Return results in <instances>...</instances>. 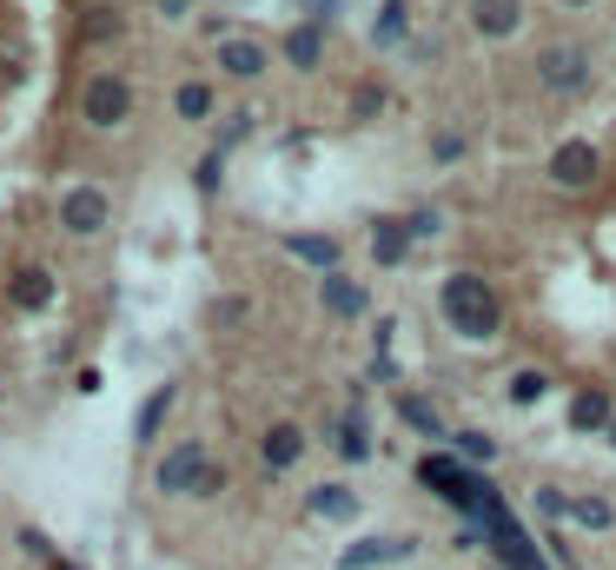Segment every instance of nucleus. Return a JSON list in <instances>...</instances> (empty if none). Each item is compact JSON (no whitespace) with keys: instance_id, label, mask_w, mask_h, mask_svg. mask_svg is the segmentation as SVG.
Listing matches in <instances>:
<instances>
[{"instance_id":"cd10ccee","label":"nucleus","mask_w":616,"mask_h":570,"mask_svg":"<svg viewBox=\"0 0 616 570\" xmlns=\"http://www.w3.org/2000/svg\"><path fill=\"white\" fill-rule=\"evenodd\" d=\"M226 153H232V146H219V140H213V153L200 159V193H213V186H219V167H226Z\"/></svg>"},{"instance_id":"1a4fd4ad","label":"nucleus","mask_w":616,"mask_h":570,"mask_svg":"<svg viewBox=\"0 0 616 570\" xmlns=\"http://www.w3.org/2000/svg\"><path fill=\"white\" fill-rule=\"evenodd\" d=\"M418 550V537H359L338 550V570H378V563H404Z\"/></svg>"},{"instance_id":"20e7f679","label":"nucleus","mask_w":616,"mask_h":570,"mask_svg":"<svg viewBox=\"0 0 616 570\" xmlns=\"http://www.w3.org/2000/svg\"><path fill=\"white\" fill-rule=\"evenodd\" d=\"M538 80H544L551 94H583V87H590V53H583L577 40L544 47V53H538Z\"/></svg>"},{"instance_id":"9d476101","label":"nucleus","mask_w":616,"mask_h":570,"mask_svg":"<svg viewBox=\"0 0 616 570\" xmlns=\"http://www.w3.org/2000/svg\"><path fill=\"white\" fill-rule=\"evenodd\" d=\"M305 511L325 518V524H351L365 505H359V492H351V484H312V492H305Z\"/></svg>"},{"instance_id":"4468645a","label":"nucleus","mask_w":616,"mask_h":570,"mask_svg":"<svg viewBox=\"0 0 616 570\" xmlns=\"http://www.w3.org/2000/svg\"><path fill=\"white\" fill-rule=\"evenodd\" d=\"M14 305L21 312H47L53 305V272L47 266H21L14 272Z\"/></svg>"},{"instance_id":"9b49d317","label":"nucleus","mask_w":616,"mask_h":570,"mask_svg":"<svg viewBox=\"0 0 616 570\" xmlns=\"http://www.w3.org/2000/svg\"><path fill=\"white\" fill-rule=\"evenodd\" d=\"M471 27L484 40H510L523 27V0H471Z\"/></svg>"},{"instance_id":"f03ea898","label":"nucleus","mask_w":616,"mask_h":570,"mask_svg":"<svg viewBox=\"0 0 616 570\" xmlns=\"http://www.w3.org/2000/svg\"><path fill=\"white\" fill-rule=\"evenodd\" d=\"M437 312H445L458 339H497V325H504V305H497L491 279H478V272H451L445 292H437Z\"/></svg>"},{"instance_id":"4be33fe9","label":"nucleus","mask_w":616,"mask_h":570,"mask_svg":"<svg viewBox=\"0 0 616 570\" xmlns=\"http://www.w3.org/2000/svg\"><path fill=\"white\" fill-rule=\"evenodd\" d=\"M338 458H345V464H365V458H372V432H365V419H359V412H351V419L338 425Z\"/></svg>"},{"instance_id":"ddd939ff","label":"nucleus","mask_w":616,"mask_h":570,"mask_svg":"<svg viewBox=\"0 0 616 570\" xmlns=\"http://www.w3.org/2000/svg\"><path fill=\"white\" fill-rule=\"evenodd\" d=\"M318 299H325V312H331V318H365V305H372V292H365L359 279H345V272H331Z\"/></svg>"},{"instance_id":"2f4dec72","label":"nucleus","mask_w":616,"mask_h":570,"mask_svg":"<svg viewBox=\"0 0 616 570\" xmlns=\"http://www.w3.org/2000/svg\"><path fill=\"white\" fill-rule=\"evenodd\" d=\"M538 511H544V518H570V505H564L557 484H544V492H538Z\"/></svg>"},{"instance_id":"5701e85b","label":"nucleus","mask_w":616,"mask_h":570,"mask_svg":"<svg viewBox=\"0 0 616 570\" xmlns=\"http://www.w3.org/2000/svg\"><path fill=\"white\" fill-rule=\"evenodd\" d=\"M398 419H404L411 432H424V438H451V432H445V419H437L424 398H398Z\"/></svg>"},{"instance_id":"aec40b11","label":"nucleus","mask_w":616,"mask_h":570,"mask_svg":"<svg viewBox=\"0 0 616 570\" xmlns=\"http://www.w3.org/2000/svg\"><path fill=\"white\" fill-rule=\"evenodd\" d=\"M609 419H616V404H609L603 391H583V398L570 404V425H577V432H609Z\"/></svg>"},{"instance_id":"0eeeda50","label":"nucleus","mask_w":616,"mask_h":570,"mask_svg":"<svg viewBox=\"0 0 616 570\" xmlns=\"http://www.w3.org/2000/svg\"><path fill=\"white\" fill-rule=\"evenodd\" d=\"M596 173H603V159H596V146H590V140H564V146L551 153V180H557L564 193L596 186Z\"/></svg>"},{"instance_id":"f704fd0d","label":"nucleus","mask_w":616,"mask_h":570,"mask_svg":"<svg viewBox=\"0 0 616 570\" xmlns=\"http://www.w3.org/2000/svg\"><path fill=\"white\" fill-rule=\"evenodd\" d=\"M53 570H80V563H67V557H60V563H53Z\"/></svg>"},{"instance_id":"2eb2a0df","label":"nucleus","mask_w":616,"mask_h":570,"mask_svg":"<svg viewBox=\"0 0 616 570\" xmlns=\"http://www.w3.org/2000/svg\"><path fill=\"white\" fill-rule=\"evenodd\" d=\"M219 66H226L232 80H258V73H266V47H258L252 34H245V40H226V47H219Z\"/></svg>"},{"instance_id":"b1692460","label":"nucleus","mask_w":616,"mask_h":570,"mask_svg":"<svg viewBox=\"0 0 616 570\" xmlns=\"http://www.w3.org/2000/svg\"><path fill=\"white\" fill-rule=\"evenodd\" d=\"M172 113H180V120H206L213 113V87H206V80H186V87L172 94Z\"/></svg>"},{"instance_id":"c756f323","label":"nucleus","mask_w":616,"mask_h":570,"mask_svg":"<svg viewBox=\"0 0 616 570\" xmlns=\"http://www.w3.org/2000/svg\"><path fill=\"white\" fill-rule=\"evenodd\" d=\"M510 398H517V404L544 398V372H517V378H510Z\"/></svg>"},{"instance_id":"dca6fc26","label":"nucleus","mask_w":616,"mask_h":570,"mask_svg":"<svg viewBox=\"0 0 616 570\" xmlns=\"http://www.w3.org/2000/svg\"><path fill=\"white\" fill-rule=\"evenodd\" d=\"M292 259H305V266H318L325 279L338 272V239H325V232H292Z\"/></svg>"},{"instance_id":"6ab92c4d","label":"nucleus","mask_w":616,"mask_h":570,"mask_svg":"<svg viewBox=\"0 0 616 570\" xmlns=\"http://www.w3.org/2000/svg\"><path fill=\"white\" fill-rule=\"evenodd\" d=\"M172 398H180V385H159V391H153V398L140 404V419H133V438H140V445H146V438H153V432L166 425V412H172Z\"/></svg>"},{"instance_id":"7ed1b4c3","label":"nucleus","mask_w":616,"mask_h":570,"mask_svg":"<svg viewBox=\"0 0 616 570\" xmlns=\"http://www.w3.org/2000/svg\"><path fill=\"white\" fill-rule=\"evenodd\" d=\"M153 484H159L166 498H186V492H219V471H213L206 445H200V438H186V445H172V451L159 458Z\"/></svg>"},{"instance_id":"6e6552de","label":"nucleus","mask_w":616,"mask_h":570,"mask_svg":"<svg viewBox=\"0 0 616 570\" xmlns=\"http://www.w3.org/2000/svg\"><path fill=\"white\" fill-rule=\"evenodd\" d=\"M107 213H113V199H107L100 186H73V193L60 199V226H67L73 239H86V232H100V226H107Z\"/></svg>"},{"instance_id":"a878e982","label":"nucleus","mask_w":616,"mask_h":570,"mask_svg":"<svg viewBox=\"0 0 616 570\" xmlns=\"http://www.w3.org/2000/svg\"><path fill=\"white\" fill-rule=\"evenodd\" d=\"M570 518H577L583 531H609V524H616V511H609V498H577V505H570Z\"/></svg>"},{"instance_id":"bb28decb","label":"nucleus","mask_w":616,"mask_h":570,"mask_svg":"<svg viewBox=\"0 0 616 570\" xmlns=\"http://www.w3.org/2000/svg\"><path fill=\"white\" fill-rule=\"evenodd\" d=\"M451 445H458L471 464H491V438H484V432H451Z\"/></svg>"},{"instance_id":"f8f14e48","label":"nucleus","mask_w":616,"mask_h":570,"mask_svg":"<svg viewBox=\"0 0 616 570\" xmlns=\"http://www.w3.org/2000/svg\"><path fill=\"white\" fill-rule=\"evenodd\" d=\"M258 458H266L273 471H292V464L305 458V432H299L292 419H279V425H266V438H258Z\"/></svg>"},{"instance_id":"7c9ffc66","label":"nucleus","mask_w":616,"mask_h":570,"mask_svg":"<svg viewBox=\"0 0 616 570\" xmlns=\"http://www.w3.org/2000/svg\"><path fill=\"white\" fill-rule=\"evenodd\" d=\"M385 107V87H372V80H365V87H359V100H351V113H359V120H372Z\"/></svg>"},{"instance_id":"412c9836","label":"nucleus","mask_w":616,"mask_h":570,"mask_svg":"<svg viewBox=\"0 0 616 570\" xmlns=\"http://www.w3.org/2000/svg\"><path fill=\"white\" fill-rule=\"evenodd\" d=\"M411 34V14H404V0H385L378 21H372V47H398Z\"/></svg>"},{"instance_id":"423d86ee","label":"nucleus","mask_w":616,"mask_h":570,"mask_svg":"<svg viewBox=\"0 0 616 570\" xmlns=\"http://www.w3.org/2000/svg\"><path fill=\"white\" fill-rule=\"evenodd\" d=\"M484 531H491V544H497V557H504V570H551V557H544L531 537H523V524L510 518V505H504Z\"/></svg>"},{"instance_id":"f3484780","label":"nucleus","mask_w":616,"mask_h":570,"mask_svg":"<svg viewBox=\"0 0 616 570\" xmlns=\"http://www.w3.org/2000/svg\"><path fill=\"white\" fill-rule=\"evenodd\" d=\"M286 60H292V66H305V73L325 60V34H318V21H299V27L286 34Z\"/></svg>"},{"instance_id":"39448f33","label":"nucleus","mask_w":616,"mask_h":570,"mask_svg":"<svg viewBox=\"0 0 616 570\" xmlns=\"http://www.w3.org/2000/svg\"><path fill=\"white\" fill-rule=\"evenodd\" d=\"M80 113H86V126H120L126 113H133V87L120 73H100V80H86V94H80Z\"/></svg>"},{"instance_id":"393cba45","label":"nucleus","mask_w":616,"mask_h":570,"mask_svg":"<svg viewBox=\"0 0 616 570\" xmlns=\"http://www.w3.org/2000/svg\"><path fill=\"white\" fill-rule=\"evenodd\" d=\"M80 34L94 40V47H107V40H120V8H86L80 14Z\"/></svg>"},{"instance_id":"a211bd4d","label":"nucleus","mask_w":616,"mask_h":570,"mask_svg":"<svg viewBox=\"0 0 616 570\" xmlns=\"http://www.w3.org/2000/svg\"><path fill=\"white\" fill-rule=\"evenodd\" d=\"M404 246H411V226L378 219V232H372V259H378V266H404Z\"/></svg>"},{"instance_id":"72a5a7b5","label":"nucleus","mask_w":616,"mask_h":570,"mask_svg":"<svg viewBox=\"0 0 616 570\" xmlns=\"http://www.w3.org/2000/svg\"><path fill=\"white\" fill-rule=\"evenodd\" d=\"M153 8H159L166 21H180V14H193V0H153Z\"/></svg>"},{"instance_id":"c85d7f7f","label":"nucleus","mask_w":616,"mask_h":570,"mask_svg":"<svg viewBox=\"0 0 616 570\" xmlns=\"http://www.w3.org/2000/svg\"><path fill=\"white\" fill-rule=\"evenodd\" d=\"M431 159H437V167H451V159H464V133H437V140H431Z\"/></svg>"},{"instance_id":"c9c22d12","label":"nucleus","mask_w":616,"mask_h":570,"mask_svg":"<svg viewBox=\"0 0 616 570\" xmlns=\"http://www.w3.org/2000/svg\"><path fill=\"white\" fill-rule=\"evenodd\" d=\"M564 8H590V0H564Z\"/></svg>"},{"instance_id":"f257e3e1","label":"nucleus","mask_w":616,"mask_h":570,"mask_svg":"<svg viewBox=\"0 0 616 570\" xmlns=\"http://www.w3.org/2000/svg\"><path fill=\"white\" fill-rule=\"evenodd\" d=\"M418 477H424L431 492L445 498V505H451V511H458V518H464L471 531H484V524H491V518L504 511V498L491 492V484H484V477H478L471 464H451V458H424V464H418Z\"/></svg>"},{"instance_id":"e433bc0d","label":"nucleus","mask_w":616,"mask_h":570,"mask_svg":"<svg viewBox=\"0 0 616 570\" xmlns=\"http://www.w3.org/2000/svg\"><path fill=\"white\" fill-rule=\"evenodd\" d=\"M609 445H616V419H609Z\"/></svg>"},{"instance_id":"4c0bfd02","label":"nucleus","mask_w":616,"mask_h":570,"mask_svg":"<svg viewBox=\"0 0 616 570\" xmlns=\"http://www.w3.org/2000/svg\"><path fill=\"white\" fill-rule=\"evenodd\" d=\"M570 570H577V563H570Z\"/></svg>"},{"instance_id":"473e14b6","label":"nucleus","mask_w":616,"mask_h":570,"mask_svg":"<svg viewBox=\"0 0 616 570\" xmlns=\"http://www.w3.org/2000/svg\"><path fill=\"white\" fill-rule=\"evenodd\" d=\"M21 550H34V557H47V563H60V550H53V544H47V537H40V531H34V524H27V531H21Z\"/></svg>"}]
</instances>
